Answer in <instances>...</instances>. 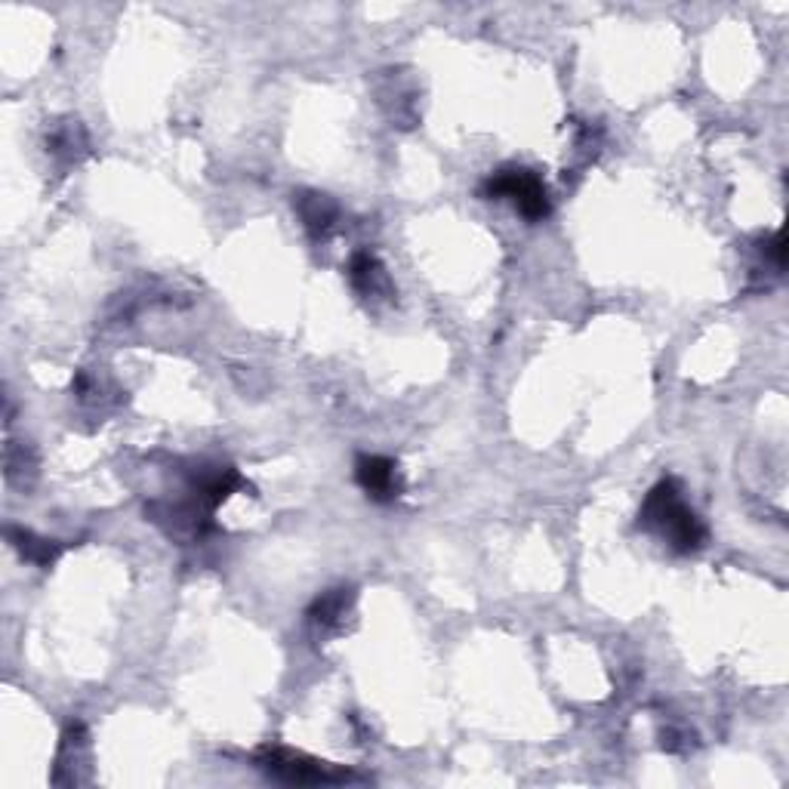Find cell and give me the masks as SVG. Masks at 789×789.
I'll use <instances>...</instances> for the list:
<instances>
[{"label": "cell", "mask_w": 789, "mask_h": 789, "mask_svg": "<svg viewBox=\"0 0 789 789\" xmlns=\"http://www.w3.org/2000/svg\"><path fill=\"white\" fill-rule=\"evenodd\" d=\"M638 527L657 534L678 555L697 552L706 543V524L697 519V512L682 500L676 479H663L654 484L638 512Z\"/></svg>", "instance_id": "6da1fadb"}, {"label": "cell", "mask_w": 789, "mask_h": 789, "mask_svg": "<svg viewBox=\"0 0 789 789\" xmlns=\"http://www.w3.org/2000/svg\"><path fill=\"white\" fill-rule=\"evenodd\" d=\"M481 195L488 201H512L515 211L522 213L524 219H546L550 216V192L543 180L536 176L534 170L527 167H503L491 173L484 185H481Z\"/></svg>", "instance_id": "7a4b0ae2"}, {"label": "cell", "mask_w": 789, "mask_h": 789, "mask_svg": "<svg viewBox=\"0 0 789 789\" xmlns=\"http://www.w3.org/2000/svg\"><path fill=\"white\" fill-rule=\"evenodd\" d=\"M256 768L281 783H299V787H327V783H349L355 780L349 771H339L327 761L309 759L303 752L281 747H266L256 752Z\"/></svg>", "instance_id": "3957f363"}, {"label": "cell", "mask_w": 789, "mask_h": 789, "mask_svg": "<svg viewBox=\"0 0 789 789\" xmlns=\"http://www.w3.org/2000/svg\"><path fill=\"white\" fill-rule=\"evenodd\" d=\"M761 254L768 256L777 268L787 266V238H783V232H775L771 238L765 240V244H761Z\"/></svg>", "instance_id": "30bf717a"}, {"label": "cell", "mask_w": 789, "mask_h": 789, "mask_svg": "<svg viewBox=\"0 0 789 789\" xmlns=\"http://www.w3.org/2000/svg\"><path fill=\"white\" fill-rule=\"evenodd\" d=\"M355 481L373 503H392L404 491V479L398 472V463L389 457H358Z\"/></svg>", "instance_id": "277c9868"}, {"label": "cell", "mask_w": 789, "mask_h": 789, "mask_svg": "<svg viewBox=\"0 0 789 789\" xmlns=\"http://www.w3.org/2000/svg\"><path fill=\"white\" fill-rule=\"evenodd\" d=\"M294 197V207L299 213V219H303V226L309 228L315 238L327 235L339 219V207L334 197L321 195V192H299Z\"/></svg>", "instance_id": "8992f818"}, {"label": "cell", "mask_w": 789, "mask_h": 789, "mask_svg": "<svg viewBox=\"0 0 789 789\" xmlns=\"http://www.w3.org/2000/svg\"><path fill=\"white\" fill-rule=\"evenodd\" d=\"M47 145H50V155L65 157V161H78V157L86 152V136L78 121H69V124L53 130V136L47 140Z\"/></svg>", "instance_id": "9c48e42d"}, {"label": "cell", "mask_w": 789, "mask_h": 789, "mask_svg": "<svg viewBox=\"0 0 789 789\" xmlns=\"http://www.w3.org/2000/svg\"><path fill=\"white\" fill-rule=\"evenodd\" d=\"M7 540L13 543V550L25 559V562L31 564H41V567H50V564L57 562L59 555H62V543H57V540H47V536H34L31 531H25V527H7Z\"/></svg>", "instance_id": "52a82bcc"}, {"label": "cell", "mask_w": 789, "mask_h": 789, "mask_svg": "<svg viewBox=\"0 0 789 789\" xmlns=\"http://www.w3.org/2000/svg\"><path fill=\"white\" fill-rule=\"evenodd\" d=\"M352 602H355L352 590L325 592V595H318L315 605L309 607V621L315 623V626H321V629H330V626H337V623L349 614Z\"/></svg>", "instance_id": "ba28073f"}, {"label": "cell", "mask_w": 789, "mask_h": 789, "mask_svg": "<svg viewBox=\"0 0 789 789\" xmlns=\"http://www.w3.org/2000/svg\"><path fill=\"white\" fill-rule=\"evenodd\" d=\"M346 275H349L352 287L365 296V299H380V296L389 299V296L394 294L392 281H389V271L382 268L380 259L370 254V250H358V254L349 259V271H346Z\"/></svg>", "instance_id": "5b68a950"}]
</instances>
